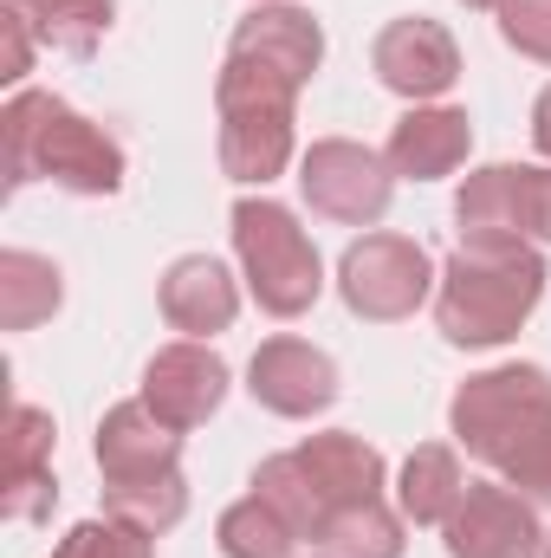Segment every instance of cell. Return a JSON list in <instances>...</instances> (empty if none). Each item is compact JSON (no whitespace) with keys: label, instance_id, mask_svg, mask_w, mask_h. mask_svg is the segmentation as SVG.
Wrapping results in <instances>:
<instances>
[{"label":"cell","instance_id":"obj_1","mask_svg":"<svg viewBox=\"0 0 551 558\" xmlns=\"http://www.w3.org/2000/svg\"><path fill=\"white\" fill-rule=\"evenodd\" d=\"M448 428L480 468H493L532 507H551V371L493 364L467 377L448 403Z\"/></svg>","mask_w":551,"mask_h":558},{"label":"cell","instance_id":"obj_2","mask_svg":"<svg viewBox=\"0 0 551 558\" xmlns=\"http://www.w3.org/2000/svg\"><path fill=\"white\" fill-rule=\"evenodd\" d=\"M546 299V254L513 234H467L434 279V325L461 351H493Z\"/></svg>","mask_w":551,"mask_h":558},{"label":"cell","instance_id":"obj_3","mask_svg":"<svg viewBox=\"0 0 551 558\" xmlns=\"http://www.w3.org/2000/svg\"><path fill=\"white\" fill-rule=\"evenodd\" d=\"M0 143H7V189H26V182H52L65 195L124 189L118 137L52 92H13L0 111Z\"/></svg>","mask_w":551,"mask_h":558},{"label":"cell","instance_id":"obj_4","mask_svg":"<svg viewBox=\"0 0 551 558\" xmlns=\"http://www.w3.org/2000/svg\"><path fill=\"white\" fill-rule=\"evenodd\" d=\"M215 111H221V169L241 189H267L292 162V111H298V85L279 78L254 59L221 65L215 78Z\"/></svg>","mask_w":551,"mask_h":558},{"label":"cell","instance_id":"obj_5","mask_svg":"<svg viewBox=\"0 0 551 558\" xmlns=\"http://www.w3.org/2000/svg\"><path fill=\"white\" fill-rule=\"evenodd\" d=\"M234 260L267 318H305L325 292V260H318L311 234L298 228V215L285 202H267V195L234 202Z\"/></svg>","mask_w":551,"mask_h":558},{"label":"cell","instance_id":"obj_6","mask_svg":"<svg viewBox=\"0 0 551 558\" xmlns=\"http://www.w3.org/2000/svg\"><path fill=\"white\" fill-rule=\"evenodd\" d=\"M434 279L441 274H434L428 247L409 241V234H364V241H351L344 260H338V292H344V305H351L357 318H370V325L415 318L421 299L434 292Z\"/></svg>","mask_w":551,"mask_h":558},{"label":"cell","instance_id":"obj_7","mask_svg":"<svg viewBox=\"0 0 551 558\" xmlns=\"http://www.w3.org/2000/svg\"><path fill=\"white\" fill-rule=\"evenodd\" d=\"M298 189H305L311 215L344 221V228H377V221L390 215L396 169H390V156H377L370 143L318 137L298 156Z\"/></svg>","mask_w":551,"mask_h":558},{"label":"cell","instance_id":"obj_8","mask_svg":"<svg viewBox=\"0 0 551 558\" xmlns=\"http://www.w3.org/2000/svg\"><path fill=\"white\" fill-rule=\"evenodd\" d=\"M441 533H448V558H546L539 507L506 481H467Z\"/></svg>","mask_w":551,"mask_h":558},{"label":"cell","instance_id":"obj_9","mask_svg":"<svg viewBox=\"0 0 551 558\" xmlns=\"http://www.w3.org/2000/svg\"><path fill=\"white\" fill-rule=\"evenodd\" d=\"M370 65H377V78H383L396 98L434 105V98L454 92V78H461V46H454V33H448L441 20L409 13V20H390V26L377 33Z\"/></svg>","mask_w":551,"mask_h":558},{"label":"cell","instance_id":"obj_10","mask_svg":"<svg viewBox=\"0 0 551 558\" xmlns=\"http://www.w3.org/2000/svg\"><path fill=\"white\" fill-rule=\"evenodd\" d=\"M247 390L260 410H273L285 422H311L338 403V364L305 344V338H267L247 364Z\"/></svg>","mask_w":551,"mask_h":558},{"label":"cell","instance_id":"obj_11","mask_svg":"<svg viewBox=\"0 0 551 558\" xmlns=\"http://www.w3.org/2000/svg\"><path fill=\"white\" fill-rule=\"evenodd\" d=\"M143 403L169 428H201L228 403V364L201 344V338H182V344H162L149 364H143Z\"/></svg>","mask_w":551,"mask_h":558},{"label":"cell","instance_id":"obj_12","mask_svg":"<svg viewBox=\"0 0 551 558\" xmlns=\"http://www.w3.org/2000/svg\"><path fill=\"white\" fill-rule=\"evenodd\" d=\"M228 52H234V59L267 65V72L292 78V85L305 92V85H311V72L325 65V26H318L305 7H292V0H260L254 13H241V20H234Z\"/></svg>","mask_w":551,"mask_h":558},{"label":"cell","instance_id":"obj_13","mask_svg":"<svg viewBox=\"0 0 551 558\" xmlns=\"http://www.w3.org/2000/svg\"><path fill=\"white\" fill-rule=\"evenodd\" d=\"M59 481H52V416L33 403H13L7 416V461H0V513L33 526L52 520Z\"/></svg>","mask_w":551,"mask_h":558},{"label":"cell","instance_id":"obj_14","mask_svg":"<svg viewBox=\"0 0 551 558\" xmlns=\"http://www.w3.org/2000/svg\"><path fill=\"white\" fill-rule=\"evenodd\" d=\"M91 454H98V474H105V481H156V474H182V428H169V422L137 397V403L105 410Z\"/></svg>","mask_w":551,"mask_h":558},{"label":"cell","instance_id":"obj_15","mask_svg":"<svg viewBox=\"0 0 551 558\" xmlns=\"http://www.w3.org/2000/svg\"><path fill=\"white\" fill-rule=\"evenodd\" d=\"M156 299H162V318H169L182 338H215V331H228V325L241 318V286H234V274H228L215 254H182V260H169Z\"/></svg>","mask_w":551,"mask_h":558},{"label":"cell","instance_id":"obj_16","mask_svg":"<svg viewBox=\"0 0 551 558\" xmlns=\"http://www.w3.org/2000/svg\"><path fill=\"white\" fill-rule=\"evenodd\" d=\"M467 149H474L467 111H454V105H415V111L396 118L383 156H390V169L403 182H441V175H454L467 162Z\"/></svg>","mask_w":551,"mask_h":558},{"label":"cell","instance_id":"obj_17","mask_svg":"<svg viewBox=\"0 0 551 558\" xmlns=\"http://www.w3.org/2000/svg\"><path fill=\"white\" fill-rule=\"evenodd\" d=\"M298 461H305V474H311L325 513L344 507V500H383V454H377L364 435H351V428L305 435V441H298ZM311 533H318V526H311Z\"/></svg>","mask_w":551,"mask_h":558},{"label":"cell","instance_id":"obj_18","mask_svg":"<svg viewBox=\"0 0 551 558\" xmlns=\"http://www.w3.org/2000/svg\"><path fill=\"white\" fill-rule=\"evenodd\" d=\"M403 507L390 500H344L318 520L311 553L318 558H403Z\"/></svg>","mask_w":551,"mask_h":558},{"label":"cell","instance_id":"obj_19","mask_svg":"<svg viewBox=\"0 0 551 558\" xmlns=\"http://www.w3.org/2000/svg\"><path fill=\"white\" fill-rule=\"evenodd\" d=\"M467 494V474H461V454L448 441H421L409 461H403V481H396V507L415 526H448V513L461 507Z\"/></svg>","mask_w":551,"mask_h":558},{"label":"cell","instance_id":"obj_20","mask_svg":"<svg viewBox=\"0 0 551 558\" xmlns=\"http://www.w3.org/2000/svg\"><path fill=\"white\" fill-rule=\"evenodd\" d=\"M65 299V274L46 260V254H26V247H7L0 254V325L7 331H33L59 312Z\"/></svg>","mask_w":551,"mask_h":558},{"label":"cell","instance_id":"obj_21","mask_svg":"<svg viewBox=\"0 0 551 558\" xmlns=\"http://www.w3.org/2000/svg\"><path fill=\"white\" fill-rule=\"evenodd\" d=\"M519 169L526 162H487V169H474L461 182V195H454L461 241L467 234H513V241H526L519 234Z\"/></svg>","mask_w":551,"mask_h":558},{"label":"cell","instance_id":"obj_22","mask_svg":"<svg viewBox=\"0 0 551 558\" xmlns=\"http://www.w3.org/2000/svg\"><path fill=\"white\" fill-rule=\"evenodd\" d=\"M26 13V26L52 46V52H72V59H91L98 39L111 33L118 20V0H13Z\"/></svg>","mask_w":551,"mask_h":558},{"label":"cell","instance_id":"obj_23","mask_svg":"<svg viewBox=\"0 0 551 558\" xmlns=\"http://www.w3.org/2000/svg\"><path fill=\"white\" fill-rule=\"evenodd\" d=\"M215 546H221V558H292L305 539H298V526L279 513L273 500L247 494V500H234V507L221 513Z\"/></svg>","mask_w":551,"mask_h":558},{"label":"cell","instance_id":"obj_24","mask_svg":"<svg viewBox=\"0 0 551 558\" xmlns=\"http://www.w3.org/2000/svg\"><path fill=\"white\" fill-rule=\"evenodd\" d=\"M105 513L156 539V533L182 526V513H188V481H182V474H156V481H105Z\"/></svg>","mask_w":551,"mask_h":558},{"label":"cell","instance_id":"obj_25","mask_svg":"<svg viewBox=\"0 0 551 558\" xmlns=\"http://www.w3.org/2000/svg\"><path fill=\"white\" fill-rule=\"evenodd\" d=\"M254 494H260V500H273L279 513L298 526V539H311V526L325 520V500H318V487H311V474H305L298 448H285V454H267V461H260Z\"/></svg>","mask_w":551,"mask_h":558},{"label":"cell","instance_id":"obj_26","mask_svg":"<svg viewBox=\"0 0 551 558\" xmlns=\"http://www.w3.org/2000/svg\"><path fill=\"white\" fill-rule=\"evenodd\" d=\"M52 558H156V546H149V533H137V526H124V520H78L59 546H52Z\"/></svg>","mask_w":551,"mask_h":558},{"label":"cell","instance_id":"obj_27","mask_svg":"<svg viewBox=\"0 0 551 558\" xmlns=\"http://www.w3.org/2000/svg\"><path fill=\"white\" fill-rule=\"evenodd\" d=\"M500 39H506L519 59L551 65V0H506V7H500Z\"/></svg>","mask_w":551,"mask_h":558},{"label":"cell","instance_id":"obj_28","mask_svg":"<svg viewBox=\"0 0 551 558\" xmlns=\"http://www.w3.org/2000/svg\"><path fill=\"white\" fill-rule=\"evenodd\" d=\"M519 234L551 247V169H519Z\"/></svg>","mask_w":551,"mask_h":558},{"label":"cell","instance_id":"obj_29","mask_svg":"<svg viewBox=\"0 0 551 558\" xmlns=\"http://www.w3.org/2000/svg\"><path fill=\"white\" fill-rule=\"evenodd\" d=\"M0 33H7V72H0V78H7V85H20V78L33 72V39H39V33L26 26V13H20V7H7Z\"/></svg>","mask_w":551,"mask_h":558},{"label":"cell","instance_id":"obj_30","mask_svg":"<svg viewBox=\"0 0 551 558\" xmlns=\"http://www.w3.org/2000/svg\"><path fill=\"white\" fill-rule=\"evenodd\" d=\"M532 143H539V156H551V85L539 92V105H532Z\"/></svg>","mask_w":551,"mask_h":558},{"label":"cell","instance_id":"obj_31","mask_svg":"<svg viewBox=\"0 0 551 558\" xmlns=\"http://www.w3.org/2000/svg\"><path fill=\"white\" fill-rule=\"evenodd\" d=\"M467 7H480V13H500V7H506V0H467Z\"/></svg>","mask_w":551,"mask_h":558},{"label":"cell","instance_id":"obj_32","mask_svg":"<svg viewBox=\"0 0 551 558\" xmlns=\"http://www.w3.org/2000/svg\"><path fill=\"white\" fill-rule=\"evenodd\" d=\"M546 558H551V533H546Z\"/></svg>","mask_w":551,"mask_h":558}]
</instances>
